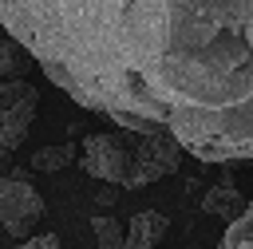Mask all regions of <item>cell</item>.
Returning <instances> with one entry per match:
<instances>
[{"mask_svg": "<svg viewBox=\"0 0 253 249\" xmlns=\"http://www.w3.org/2000/svg\"><path fill=\"white\" fill-rule=\"evenodd\" d=\"M166 233H170V217H162L158 209H142V213L130 217L126 245L123 249H158Z\"/></svg>", "mask_w": 253, "mask_h": 249, "instance_id": "cell-6", "label": "cell"}, {"mask_svg": "<svg viewBox=\"0 0 253 249\" xmlns=\"http://www.w3.org/2000/svg\"><path fill=\"white\" fill-rule=\"evenodd\" d=\"M40 111V91L24 79L0 83V154H12L24 146L32 123Z\"/></svg>", "mask_w": 253, "mask_h": 249, "instance_id": "cell-3", "label": "cell"}, {"mask_svg": "<svg viewBox=\"0 0 253 249\" xmlns=\"http://www.w3.org/2000/svg\"><path fill=\"white\" fill-rule=\"evenodd\" d=\"M249 202L241 198V190L233 186V178H221L217 186H210L206 190V198H202V213H210V217H225V221H233V217H241V209H245Z\"/></svg>", "mask_w": 253, "mask_h": 249, "instance_id": "cell-7", "label": "cell"}, {"mask_svg": "<svg viewBox=\"0 0 253 249\" xmlns=\"http://www.w3.org/2000/svg\"><path fill=\"white\" fill-rule=\"evenodd\" d=\"M130 162H134V150H126L123 134L103 130V134H87L79 142V166L107 186H123L130 174Z\"/></svg>", "mask_w": 253, "mask_h": 249, "instance_id": "cell-5", "label": "cell"}, {"mask_svg": "<svg viewBox=\"0 0 253 249\" xmlns=\"http://www.w3.org/2000/svg\"><path fill=\"white\" fill-rule=\"evenodd\" d=\"M28 63H32V51H28L20 40L4 36V40H0V75H8V79H20V75L28 71Z\"/></svg>", "mask_w": 253, "mask_h": 249, "instance_id": "cell-8", "label": "cell"}, {"mask_svg": "<svg viewBox=\"0 0 253 249\" xmlns=\"http://www.w3.org/2000/svg\"><path fill=\"white\" fill-rule=\"evenodd\" d=\"M71 158H79V146H71V142H63V146H40V150L32 154V170L55 174V170H63Z\"/></svg>", "mask_w": 253, "mask_h": 249, "instance_id": "cell-9", "label": "cell"}, {"mask_svg": "<svg viewBox=\"0 0 253 249\" xmlns=\"http://www.w3.org/2000/svg\"><path fill=\"white\" fill-rule=\"evenodd\" d=\"M182 142L174 134H138V146H134V162H130V174H126V190H142L158 178H170L178 166H182Z\"/></svg>", "mask_w": 253, "mask_h": 249, "instance_id": "cell-4", "label": "cell"}, {"mask_svg": "<svg viewBox=\"0 0 253 249\" xmlns=\"http://www.w3.org/2000/svg\"><path fill=\"white\" fill-rule=\"evenodd\" d=\"M20 249H63V241L55 233H32V237L20 241Z\"/></svg>", "mask_w": 253, "mask_h": 249, "instance_id": "cell-12", "label": "cell"}, {"mask_svg": "<svg viewBox=\"0 0 253 249\" xmlns=\"http://www.w3.org/2000/svg\"><path fill=\"white\" fill-rule=\"evenodd\" d=\"M221 249H253V202L241 209V217H233V221L225 225Z\"/></svg>", "mask_w": 253, "mask_h": 249, "instance_id": "cell-10", "label": "cell"}, {"mask_svg": "<svg viewBox=\"0 0 253 249\" xmlns=\"http://www.w3.org/2000/svg\"><path fill=\"white\" fill-rule=\"evenodd\" d=\"M43 217H47L43 194L24 178V170L0 174V225H4V233L24 241V237H32V229Z\"/></svg>", "mask_w": 253, "mask_h": 249, "instance_id": "cell-2", "label": "cell"}, {"mask_svg": "<svg viewBox=\"0 0 253 249\" xmlns=\"http://www.w3.org/2000/svg\"><path fill=\"white\" fill-rule=\"evenodd\" d=\"M0 174H12V154H0Z\"/></svg>", "mask_w": 253, "mask_h": 249, "instance_id": "cell-14", "label": "cell"}, {"mask_svg": "<svg viewBox=\"0 0 253 249\" xmlns=\"http://www.w3.org/2000/svg\"><path fill=\"white\" fill-rule=\"evenodd\" d=\"M0 28L123 130L253 158V0H0Z\"/></svg>", "mask_w": 253, "mask_h": 249, "instance_id": "cell-1", "label": "cell"}, {"mask_svg": "<svg viewBox=\"0 0 253 249\" xmlns=\"http://www.w3.org/2000/svg\"><path fill=\"white\" fill-rule=\"evenodd\" d=\"M91 229H95L99 249H123V245H126V233H123L119 221L107 217V213H95V217H91Z\"/></svg>", "mask_w": 253, "mask_h": 249, "instance_id": "cell-11", "label": "cell"}, {"mask_svg": "<svg viewBox=\"0 0 253 249\" xmlns=\"http://www.w3.org/2000/svg\"><path fill=\"white\" fill-rule=\"evenodd\" d=\"M111 202H115V186H107V190L99 194V206H111Z\"/></svg>", "mask_w": 253, "mask_h": 249, "instance_id": "cell-13", "label": "cell"}]
</instances>
